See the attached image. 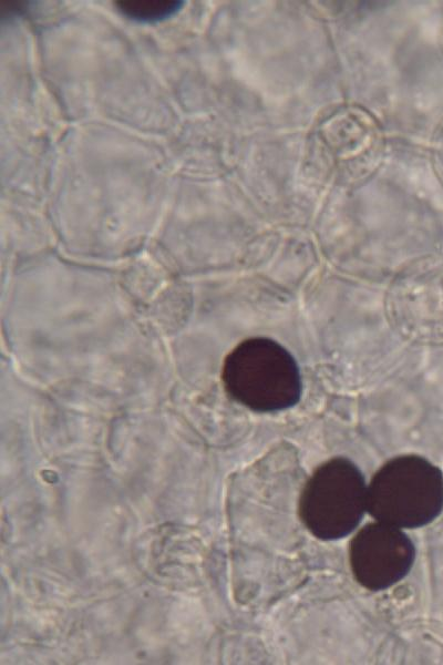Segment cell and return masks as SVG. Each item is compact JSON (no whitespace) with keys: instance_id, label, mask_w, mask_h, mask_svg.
<instances>
[{"instance_id":"cell-1","label":"cell","mask_w":443,"mask_h":665,"mask_svg":"<svg viewBox=\"0 0 443 665\" xmlns=\"http://www.w3.org/2000/svg\"><path fill=\"white\" fill-rule=\"evenodd\" d=\"M222 379L234 400L258 412L291 408L302 392L295 358L277 341L265 337L238 344L225 358Z\"/></svg>"},{"instance_id":"cell-2","label":"cell","mask_w":443,"mask_h":665,"mask_svg":"<svg viewBox=\"0 0 443 665\" xmlns=\"http://www.w3.org/2000/svg\"><path fill=\"white\" fill-rule=\"evenodd\" d=\"M443 510V473L427 459L408 454L384 463L368 485L367 511L377 521L415 529Z\"/></svg>"},{"instance_id":"cell-3","label":"cell","mask_w":443,"mask_h":665,"mask_svg":"<svg viewBox=\"0 0 443 665\" xmlns=\"http://www.w3.org/2000/svg\"><path fill=\"white\" fill-rule=\"evenodd\" d=\"M368 485L349 459L332 458L319 466L307 481L299 502L305 526L323 541L339 540L361 522L367 511Z\"/></svg>"},{"instance_id":"cell-4","label":"cell","mask_w":443,"mask_h":665,"mask_svg":"<svg viewBox=\"0 0 443 665\" xmlns=\"http://www.w3.org/2000/svg\"><path fill=\"white\" fill-rule=\"evenodd\" d=\"M350 566L357 582L370 591L385 590L401 581L415 560V546L400 528L373 522L352 538Z\"/></svg>"},{"instance_id":"cell-5","label":"cell","mask_w":443,"mask_h":665,"mask_svg":"<svg viewBox=\"0 0 443 665\" xmlns=\"http://www.w3.org/2000/svg\"><path fill=\"white\" fill-rule=\"evenodd\" d=\"M179 0H121L115 9L126 19L137 23H157L172 19L184 7Z\"/></svg>"}]
</instances>
